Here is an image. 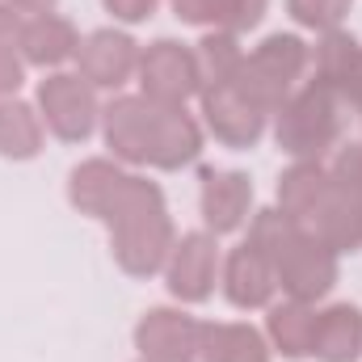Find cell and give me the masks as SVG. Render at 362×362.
<instances>
[{
	"mask_svg": "<svg viewBox=\"0 0 362 362\" xmlns=\"http://www.w3.org/2000/svg\"><path fill=\"white\" fill-rule=\"evenodd\" d=\"M93 219H101L110 228L114 262L131 278L160 274L169 253H173V245H177V228H173L165 189L156 181L139 177V173H127V169L110 185V194L101 198Z\"/></svg>",
	"mask_w": 362,
	"mask_h": 362,
	"instance_id": "obj_1",
	"label": "cell"
},
{
	"mask_svg": "<svg viewBox=\"0 0 362 362\" xmlns=\"http://www.w3.org/2000/svg\"><path fill=\"white\" fill-rule=\"evenodd\" d=\"M249 245L266 253L274 266V282L286 299L316 303L337 286V257L320 236H312L303 223L282 215L278 206H266L249 219Z\"/></svg>",
	"mask_w": 362,
	"mask_h": 362,
	"instance_id": "obj_2",
	"label": "cell"
},
{
	"mask_svg": "<svg viewBox=\"0 0 362 362\" xmlns=\"http://www.w3.org/2000/svg\"><path fill=\"white\" fill-rule=\"evenodd\" d=\"M346 101L329 81L312 76L274 110V144L291 160H325L341 139Z\"/></svg>",
	"mask_w": 362,
	"mask_h": 362,
	"instance_id": "obj_3",
	"label": "cell"
},
{
	"mask_svg": "<svg viewBox=\"0 0 362 362\" xmlns=\"http://www.w3.org/2000/svg\"><path fill=\"white\" fill-rule=\"evenodd\" d=\"M308 64H312V47L299 34H270L253 51H245L240 72H236V89L262 114H274L299 89V76H303Z\"/></svg>",
	"mask_w": 362,
	"mask_h": 362,
	"instance_id": "obj_4",
	"label": "cell"
},
{
	"mask_svg": "<svg viewBox=\"0 0 362 362\" xmlns=\"http://www.w3.org/2000/svg\"><path fill=\"white\" fill-rule=\"evenodd\" d=\"M38 114L42 127L64 139V144H85L97 122H101V105H97V89L81 72H51L38 85Z\"/></svg>",
	"mask_w": 362,
	"mask_h": 362,
	"instance_id": "obj_5",
	"label": "cell"
},
{
	"mask_svg": "<svg viewBox=\"0 0 362 362\" xmlns=\"http://www.w3.org/2000/svg\"><path fill=\"white\" fill-rule=\"evenodd\" d=\"M139 93L156 105H185L202 93V72L194 47L177 38H156L139 51Z\"/></svg>",
	"mask_w": 362,
	"mask_h": 362,
	"instance_id": "obj_6",
	"label": "cell"
},
{
	"mask_svg": "<svg viewBox=\"0 0 362 362\" xmlns=\"http://www.w3.org/2000/svg\"><path fill=\"white\" fill-rule=\"evenodd\" d=\"M198 101H202V122H206V131H211L223 148L245 152V148H257V139L266 135V118H270V114H262L245 93L236 89V81L202 85Z\"/></svg>",
	"mask_w": 362,
	"mask_h": 362,
	"instance_id": "obj_7",
	"label": "cell"
},
{
	"mask_svg": "<svg viewBox=\"0 0 362 362\" xmlns=\"http://www.w3.org/2000/svg\"><path fill=\"white\" fill-rule=\"evenodd\" d=\"M156 101H148L144 93H118L105 110H101V135L105 148L114 152L118 165H148L152 152V131H156Z\"/></svg>",
	"mask_w": 362,
	"mask_h": 362,
	"instance_id": "obj_8",
	"label": "cell"
},
{
	"mask_svg": "<svg viewBox=\"0 0 362 362\" xmlns=\"http://www.w3.org/2000/svg\"><path fill=\"white\" fill-rule=\"evenodd\" d=\"M215 278H219V245L215 236L202 232H185L177 236L169 262H165V286L177 303H206L215 295Z\"/></svg>",
	"mask_w": 362,
	"mask_h": 362,
	"instance_id": "obj_9",
	"label": "cell"
},
{
	"mask_svg": "<svg viewBox=\"0 0 362 362\" xmlns=\"http://www.w3.org/2000/svg\"><path fill=\"white\" fill-rule=\"evenodd\" d=\"M198 211L211 236H232L253 219V181L240 169H202Z\"/></svg>",
	"mask_w": 362,
	"mask_h": 362,
	"instance_id": "obj_10",
	"label": "cell"
},
{
	"mask_svg": "<svg viewBox=\"0 0 362 362\" xmlns=\"http://www.w3.org/2000/svg\"><path fill=\"white\" fill-rule=\"evenodd\" d=\"M76 68L93 89H122L139 72V42L122 30H93L81 38Z\"/></svg>",
	"mask_w": 362,
	"mask_h": 362,
	"instance_id": "obj_11",
	"label": "cell"
},
{
	"mask_svg": "<svg viewBox=\"0 0 362 362\" xmlns=\"http://www.w3.org/2000/svg\"><path fill=\"white\" fill-rule=\"evenodd\" d=\"M329 198H333V177H329L325 160H295L278 177V211L291 215L295 223H303L308 232L329 211Z\"/></svg>",
	"mask_w": 362,
	"mask_h": 362,
	"instance_id": "obj_12",
	"label": "cell"
},
{
	"mask_svg": "<svg viewBox=\"0 0 362 362\" xmlns=\"http://www.w3.org/2000/svg\"><path fill=\"white\" fill-rule=\"evenodd\" d=\"M270 354L274 350L266 333L245 320H223V325L198 320V333H194L185 362H270Z\"/></svg>",
	"mask_w": 362,
	"mask_h": 362,
	"instance_id": "obj_13",
	"label": "cell"
},
{
	"mask_svg": "<svg viewBox=\"0 0 362 362\" xmlns=\"http://www.w3.org/2000/svg\"><path fill=\"white\" fill-rule=\"evenodd\" d=\"M198 320L181 308H148L135 325V350L148 362H185L194 346Z\"/></svg>",
	"mask_w": 362,
	"mask_h": 362,
	"instance_id": "obj_14",
	"label": "cell"
},
{
	"mask_svg": "<svg viewBox=\"0 0 362 362\" xmlns=\"http://www.w3.org/2000/svg\"><path fill=\"white\" fill-rule=\"evenodd\" d=\"M274 291H278V282H274V266L266 262V253L253 249L249 240L236 245L228 253V262H223V295H228V303L240 308V312L270 308Z\"/></svg>",
	"mask_w": 362,
	"mask_h": 362,
	"instance_id": "obj_15",
	"label": "cell"
},
{
	"mask_svg": "<svg viewBox=\"0 0 362 362\" xmlns=\"http://www.w3.org/2000/svg\"><path fill=\"white\" fill-rule=\"evenodd\" d=\"M21 59L34 64V68H64L68 59H76L81 51V34L68 17L59 13H30L25 25H21V42H17Z\"/></svg>",
	"mask_w": 362,
	"mask_h": 362,
	"instance_id": "obj_16",
	"label": "cell"
},
{
	"mask_svg": "<svg viewBox=\"0 0 362 362\" xmlns=\"http://www.w3.org/2000/svg\"><path fill=\"white\" fill-rule=\"evenodd\" d=\"M202 156V127L194 122V114H185V105H160L156 110V131H152V152L148 165L152 169H185Z\"/></svg>",
	"mask_w": 362,
	"mask_h": 362,
	"instance_id": "obj_17",
	"label": "cell"
},
{
	"mask_svg": "<svg viewBox=\"0 0 362 362\" xmlns=\"http://www.w3.org/2000/svg\"><path fill=\"white\" fill-rule=\"evenodd\" d=\"M312 358L320 362H358L362 358V308L358 303H329L316 312Z\"/></svg>",
	"mask_w": 362,
	"mask_h": 362,
	"instance_id": "obj_18",
	"label": "cell"
},
{
	"mask_svg": "<svg viewBox=\"0 0 362 362\" xmlns=\"http://www.w3.org/2000/svg\"><path fill=\"white\" fill-rule=\"evenodd\" d=\"M312 337H316V308L312 303L286 299V303H274L270 308V316H266L270 350H278L282 358H291V362L312 358Z\"/></svg>",
	"mask_w": 362,
	"mask_h": 362,
	"instance_id": "obj_19",
	"label": "cell"
},
{
	"mask_svg": "<svg viewBox=\"0 0 362 362\" xmlns=\"http://www.w3.org/2000/svg\"><path fill=\"white\" fill-rule=\"evenodd\" d=\"M42 152V114L38 105L8 97L0 101V156L4 160H34Z\"/></svg>",
	"mask_w": 362,
	"mask_h": 362,
	"instance_id": "obj_20",
	"label": "cell"
},
{
	"mask_svg": "<svg viewBox=\"0 0 362 362\" xmlns=\"http://www.w3.org/2000/svg\"><path fill=\"white\" fill-rule=\"evenodd\" d=\"M198 72H202V85H223V81H236L240 72V59H245V47L236 34H223V30H211L198 47Z\"/></svg>",
	"mask_w": 362,
	"mask_h": 362,
	"instance_id": "obj_21",
	"label": "cell"
},
{
	"mask_svg": "<svg viewBox=\"0 0 362 362\" xmlns=\"http://www.w3.org/2000/svg\"><path fill=\"white\" fill-rule=\"evenodd\" d=\"M329 177H333V189H337L350 223L358 228V236H362V144H350V148H341L333 156Z\"/></svg>",
	"mask_w": 362,
	"mask_h": 362,
	"instance_id": "obj_22",
	"label": "cell"
},
{
	"mask_svg": "<svg viewBox=\"0 0 362 362\" xmlns=\"http://www.w3.org/2000/svg\"><path fill=\"white\" fill-rule=\"evenodd\" d=\"M270 0H211V13H206V30H223V34H245V30H257L262 17H266Z\"/></svg>",
	"mask_w": 362,
	"mask_h": 362,
	"instance_id": "obj_23",
	"label": "cell"
},
{
	"mask_svg": "<svg viewBox=\"0 0 362 362\" xmlns=\"http://www.w3.org/2000/svg\"><path fill=\"white\" fill-rule=\"evenodd\" d=\"M350 4L354 0H286V13L295 25L329 34V30H341V21L350 17Z\"/></svg>",
	"mask_w": 362,
	"mask_h": 362,
	"instance_id": "obj_24",
	"label": "cell"
},
{
	"mask_svg": "<svg viewBox=\"0 0 362 362\" xmlns=\"http://www.w3.org/2000/svg\"><path fill=\"white\" fill-rule=\"evenodd\" d=\"M329 85L341 93L346 110H354V114H358V122H362V42H358V51L350 55V64L337 72V81H329Z\"/></svg>",
	"mask_w": 362,
	"mask_h": 362,
	"instance_id": "obj_25",
	"label": "cell"
},
{
	"mask_svg": "<svg viewBox=\"0 0 362 362\" xmlns=\"http://www.w3.org/2000/svg\"><path fill=\"white\" fill-rule=\"evenodd\" d=\"M21 85H25V59H21V51H0V101L17 97Z\"/></svg>",
	"mask_w": 362,
	"mask_h": 362,
	"instance_id": "obj_26",
	"label": "cell"
},
{
	"mask_svg": "<svg viewBox=\"0 0 362 362\" xmlns=\"http://www.w3.org/2000/svg\"><path fill=\"white\" fill-rule=\"evenodd\" d=\"M101 4H105V13H110L114 21H122V25H139V21H148V17L156 13L160 0H101Z\"/></svg>",
	"mask_w": 362,
	"mask_h": 362,
	"instance_id": "obj_27",
	"label": "cell"
},
{
	"mask_svg": "<svg viewBox=\"0 0 362 362\" xmlns=\"http://www.w3.org/2000/svg\"><path fill=\"white\" fill-rule=\"evenodd\" d=\"M21 25H25V17H21L13 4H0V51H17Z\"/></svg>",
	"mask_w": 362,
	"mask_h": 362,
	"instance_id": "obj_28",
	"label": "cell"
},
{
	"mask_svg": "<svg viewBox=\"0 0 362 362\" xmlns=\"http://www.w3.org/2000/svg\"><path fill=\"white\" fill-rule=\"evenodd\" d=\"M4 4H13L17 13H51L55 8V0H4Z\"/></svg>",
	"mask_w": 362,
	"mask_h": 362,
	"instance_id": "obj_29",
	"label": "cell"
},
{
	"mask_svg": "<svg viewBox=\"0 0 362 362\" xmlns=\"http://www.w3.org/2000/svg\"><path fill=\"white\" fill-rule=\"evenodd\" d=\"M139 362H148V358H139Z\"/></svg>",
	"mask_w": 362,
	"mask_h": 362,
	"instance_id": "obj_30",
	"label": "cell"
}]
</instances>
